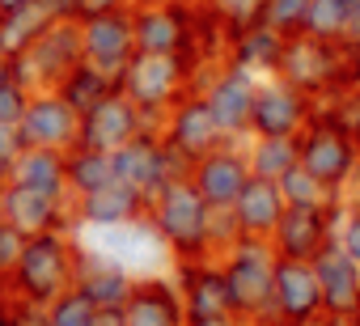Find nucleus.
I'll return each instance as SVG.
<instances>
[{
	"label": "nucleus",
	"mask_w": 360,
	"mask_h": 326,
	"mask_svg": "<svg viewBox=\"0 0 360 326\" xmlns=\"http://www.w3.org/2000/svg\"><path fill=\"white\" fill-rule=\"evenodd\" d=\"M297 161L335 200L347 195V187L356 178V166H360V136L352 131L339 102H318L314 106L305 131L297 136Z\"/></svg>",
	"instance_id": "obj_1"
},
{
	"label": "nucleus",
	"mask_w": 360,
	"mask_h": 326,
	"mask_svg": "<svg viewBox=\"0 0 360 326\" xmlns=\"http://www.w3.org/2000/svg\"><path fill=\"white\" fill-rule=\"evenodd\" d=\"M144 216L157 229V237L165 242V250L174 254V263L212 259V208L204 204V195L191 187L187 174L169 178L148 200Z\"/></svg>",
	"instance_id": "obj_2"
},
{
	"label": "nucleus",
	"mask_w": 360,
	"mask_h": 326,
	"mask_svg": "<svg viewBox=\"0 0 360 326\" xmlns=\"http://www.w3.org/2000/svg\"><path fill=\"white\" fill-rule=\"evenodd\" d=\"M77 254H81V242L72 233H64V229L26 237L22 259H18L13 280H9V296H18L26 305H51L60 292L72 288Z\"/></svg>",
	"instance_id": "obj_3"
},
{
	"label": "nucleus",
	"mask_w": 360,
	"mask_h": 326,
	"mask_svg": "<svg viewBox=\"0 0 360 326\" xmlns=\"http://www.w3.org/2000/svg\"><path fill=\"white\" fill-rule=\"evenodd\" d=\"M217 263L225 271L238 322L276 318V263H280V254L267 237H238Z\"/></svg>",
	"instance_id": "obj_4"
},
{
	"label": "nucleus",
	"mask_w": 360,
	"mask_h": 326,
	"mask_svg": "<svg viewBox=\"0 0 360 326\" xmlns=\"http://www.w3.org/2000/svg\"><path fill=\"white\" fill-rule=\"evenodd\" d=\"M119 93L136 102V110L148 119V127L161 131V119L169 106L191 93V60L165 56V51H136L119 72Z\"/></svg>",
	"instance_id": "obj_5"
},
{
	"label": "nucleus",
	"mask_w": 360,
	"mask_h": 326,
	"mask_svg": "<svg viewBox=\"0 0 360 326\" xmlns=\"http://www.w3.org/2000/svg\"><path fill=\"white\" fill-rule=\"evenodd\" d=\"M292 89L309 93L314 102H343L352 81H347V43H322L314 34H292L284 43L280 72Z\"/></svg>",
	"instance_id": "obj_6"
},
{
	"label": "nucleus",
	"mask_w": 360,
	"mask_h": 326,
	"mask_svg": "<svg viewBox=\"0 0 360 326\" xmlns=\"http://www.w3.org/2000/svg\"><path fill=\"white\" fill-rule=\"evenodd\" d=\"M77 64H81V26L77 18H60L22 56H13V77L30 93H43V89H60Z\"/></svg>",
	"instance_id": "obj_7"
},
{
	"label": "nucleus",
	"mask_w": 360,
	"mask_h": 326,
	"mask_svg": "<svg viewBox=\"0 0 360 326\" xmlns=\"http://www.w3.org/2000/svg\"><path fill=\"white\" fill-rule=\"evenodd\" d=\"M110 161H115V178L127 183L131 191H140L144 200H153L169 178L187 174V166L169 152V144H165L161 131H153V127H144V131L131 136L123 148H115Z\"/></svg>",
	"instance_id": "obj_8"
},
{
	"label": "nucleus",
	"mask_w": 360,
	"mask_h": 326,
	"mask_svg": "<svg viewBox=\"0 0 360 326\" xmlns=\"http://www.w3.org/2000/svg\"><path fill=\"white\" fill-rule=\"evenodd\" d=\"M195 26H200L195 0H169V5H131L136 51L187 56L191 43H195Z\"/></svg>",
	"instance_id": "obj_9"
},
{
	"label": "nucleus",
	"mask_w": 360,
	"mask_h": 326,
	"mask_svg": "<svg viewBox=\"0 0 360 326\" xmlns=\"http://www.w3.org/2000/svg\"><path fill=\"white\" fill-rule=\"evenodd\" d=\"M161 140H165L169 152L191 170L200 157H208L212 148H221L229 136H225L221 123L212 119L204 93H183V98L169 106V115L161 119Z\"/></svg>",
	"instance_id": "obj_10"
},
{
	"label": "nucleus",
	"mask_w": 360,
	"mask_h": 326,
	"mask_svg": "<svg viewBox=\"0 0 360 326\" xmlns=\"http://www.w3.org/2000/svg\"><path fill=\"white\" fill-rule=\"evenodd\" d=\"M178 292H183L187 326H225L238 322L229 284L217 259H195V263H178Z\"/></svg>",
	"instance_id": "obj_11"
},
{
	"label": "nucleus",
	"mask_w": 360,
	"mask_h": 326,
	"mask_svg": "<svg viewBox=\"0 0 360 326\" xmlns=\"http://www.w3.org/2000/svg\"><path fill=\"white\" fill-rule=\"evenodd\" d=\"M77 26H81V60H85V64H94L98 72L115 77V85H119V72H123V64L136 56L131 9L81 13V18H77Z\"/></svg>",
	"instance_id": "obj_12"
},
{
	"label": "nucleus",
	"mask_w": 360,
	"mask_h": 326,
	"mask_svg": "<svg viewBox=\"0 0 360 326\" xmlns=\"http://www.w3.org/2000/svg\"><path fill=\"white\" fill-rule=\"evenodd\" d=\"M259 81H263V77H255V72H246V68H238V64L225 60V64L208 77V85L200 89L204 102H208V110H212V119L221 123V131H225L229 140H246V136H250V110H255Z\"/></svg>",
	"instance_id": "obj_13"
},
{
	"label": "nucleus",
	"mask_w": 360,
	"mask_h": 326,
	"mask_svg": "<svg viewBox=\"0 0 360 326\" xmlns=\"http://www.w3.org/2000/svg\"><path fill=\"white\" fill-rule=\"evenodd\" d=\"M314 106L318 102L292 89L284 77H263L255 93V110H250V136H301Z\"/></svg>",
	"instance_id": "obj_14"
},
{
	"label": "nucleus",
	"mask_w": 360,
	"mask_h": 326,
	"mask_svg": "<svg viewBox=\"0 0 360 326\" xmlns=\"http://www.w3.org/2000/svg\"><path fill=\"white\" fill-rule=\"evenodd\" d=\"M191 187L204 195V204L212 212H225L233 208V200L242 195V187L250 183V161H246V148H238V140H225L221 148H212L208 157H200L195 166L187 170Z\"/></svg>",
	"instance_id": "obj_15"
},
{
	"label": "nucleus",
	"mask_w": 360,
	"mask_h": 326,
	"mask_svg": "<svg viewBox=\"0 0 360 326\" xmlns=\"http://www.w3.org/2000/svg\"><path fill=\"white\" fill-rule=\"evenodd\" d=\"M335 204H288L276 233H271V246L280 259H301L309 263L330 237H335Z\"/></svg>",
	"instance_id": "obj_16"
},
{
	"label": "nucleus",
	"mask_w": 360,
	"mask_h": 326,
	"mask_svg": "<svg viewBox=\"0 0 360 326\" xmlns=\"http://www.w3.org/2000/svg\"><path fill=\"white\" fill-rule=\"evenodd\" d=\"M18 136L26 148H60L68 152L81 136V115L56 93V89H43V93H30V106L18 123Z\"/></svg>",
	"instance_id": "obj_17"
},
{
	"label": "nucleus",
	"mask_w": 360,
	"mask_h": 326,
	"mask_svg": "<svg viewBox=\"0 0 360 326\" xmlns=\"http://www.w3.org/2000/svg\"><path fill=\"white\" fill-rule=\"evenodd\" d=\"M144 127H148V119L136 110V102L115 89V93H106L94 110L81 115V136H77V144L98 148V152H115V148H123L131 136H140ZM153 131H157V127H153Z\"/></svg>",
	"instance_id": "obj_18"
},
{
	"label": "nucleus",
	"mask_w": 360,
	"mask_h": 326,
	"mask_svg": "<svg viewBox=\"0 0 360 326\" xmlns=\"http://www.w3.org/2000/svg\"><path fill=\"white\" fill-rule=\"evenodd\" d=\"M314 275L322 288V313L326 318H352L360 305V263L330 237L314 259Z\"/></svg>",
	"instance_id": "obj_19"
},
{
	"label": "nucleus",
	"mask_w": 360,
	"mask_h": 326,
	"mask_svg": "<svg viewBox=\"0 0 360 326\" xmlns=\"http://www.w3.org/2000/svg\"><path fill=\"white\" fill-rule=\"evenodd\" d=\"M0 221L13 225L22 237H39V233H51V229H68L72 225V200H56V195L30 191L22 183H5Z\"/></svg>",
	"instance_id": "obj_20"
},
{
	"label": "nucleus",
	"mask_w": 360,
	"mask_h": 326,
	"mask_svg": "<svg viewBox=\"0 0 360 326\" xmlns=\"http://www.w3.org/2000/svg\"><path fill=\"white\" fill-rule=\"evenodd\" d=\"M276 318L288 326H309L322 318V288L314 263L280 259L276 263Z\"/></svg>",
	"instance_id": "obj_21"
},
{
	"label": "nucleus",
	"mask_w": 360,
	"mask_h": 326,
	"mask_svg": "<svg viewBox=\"0 0 360 326\" xmlns=\"http://www.w3.org/2000/svg\"><path fill=\"white\" fill-rule=\"evenodd\" d=\"M123 322L127 326H187L178 284L165 275H136V284L123 301Z\"/></svg>",
	"instance_id": "obj_22"
},
{
	"label": "nucleus",
	"mask_w": 360,
	"mask_h": 326,
	"mask_svg": "<svg viewBox=\"0 0 360 326\" xmlns=\"http://www.w3.org/2000/svg\"><path fill=\"white\" fill-rule=\"evenodd\" d=\"M148 208V200L140 191H131L127 183H106L89 195H77L72 200V225L81 229H115V225H131L140 221Z\"/></svg>",
	"instance_id": "obj_23"
},
{
	"label": "nucleus",
	"mask_w": 360,
	"mask_h": 326,
	"mask_svg": "<svg viewBox=\"0 0 360 326\" xmlns=\"http://www.w3.org/2000/svg\"><path fill=\"white\" fill-rule=\"evenodd\" d=\"M131 284H136V275H131L127 267H119L115 259H106V254H98V250H89V246H81L72 288H81L98 309H123V301H127Z\"/></svg>",
	"instance_id": "obj_24"
},
{
	"label": "nucleus",
	"mask_w": 360,
	"mask_h": 326,
	"mask_svg": "<svg viewBox=\"0 0 360 326\" xmlns=\"http://www.w3.org/2000/svg\"><path fill=\"white\" fill-rule=\"evenodd\" d=\"M284 191H280V183H271V178H259V174H250V183L242 187V195L233 200V221H238V233L242 237H267L271 242V233H276V225H280V216H284Z\"/></svg>",
	"instance_id": "obj_25"
},
{
	"label": "nucleus",
	"mask_w": 360,
	"mask_h": 326,
	"mask_svg": "<svg viewBox=\"0 0 360 326\" xmlns=\"http://www.w3.org/2000/svg\"><path fill=\"white\" fill-rule=\"evenodd\" d=\"M284 43L288 39L280 30H271L267 22H255V26H246L242 34H233L225 43V60L246 68V72H255V77H276L280 60H284Z\"/></svg>",
	"instance_id": "obj_26"
},
{
	"label": "nucleus",
	"mask_w": 360,
	"mask_h": 326,
	"mask_svg": "<svg viewBox=\"0 0 360 326\" xmlns=\"http://www.w3.org/2000/svg\"><path fill=\"white\" fill-rule=\"evenodd\" d=\"M9 183H22L30 191L56 195V200H72L68 195V166H64V152L60 148H22Z\"/></svg>",
	"instance_id": "obj_27"
},
{
	"label": "nucleus",
	"mask_w": 360,
	"mask_h": 326,
	"mask_svg": "<svg viewBox=\"0 0 360 326\" xmlns=\"http://www.w3.org/2000/svg\"><path fill=\"white\" fill-rule=\"evenodd\" d=\"M51 22H60L43 0H26V5H18V9H9V13H0V51H5L9 60L13 56H22Z\"/></svg>",
	"instance_id": "obj_28"
},
{
	"label": "nucleus",
	"mask_w": 360,
	"mask_h": 326,
	"mask_svg": "<svg viewBox=\"0 0 360 326\" xmlns=\"http://www.w3.org/2000/svg\"><path fill=\"white\" fill-rule=\"evenodd\" d=\"M64 166H68V195H89L106 183H115V161L110 152H98V148H85V144H72L64 152Z\"/></svg>",
	"instance_id": "obj_29"
},
{
	"label": "nucleus",
	"mask_w": 360,
	"mask_h": 326,
	"mask_svg": "<svg viewBox=\"0 0 360 326\" xmlns=\"http://www.w3.org/2000/svg\"><path fill=\"white\" fill-rule=\"evenodd\" d=\"M246 161H250V174L280 183L297 166V136H250Z\"/></svg>",
	"instance_id": "obj_30"
},
{
	"label": "nucleus",
	"mask_w": 360,
	"mask_h": 326,
	"mask_svg": "<svg viewBox=\"0 0 360 326\" xmlns=\"http://www.w3.org/2000/svg\"><path fill=\"white\" fill-rule=\"evenodd\" d=\"M115 89H119V85H115V77H106V72H98L94 64H85V60H81V64L64 77V85H60L56 93H60L77 115H85V110H94V106H98L106 93H115Z\"/></svg>",
	"instance_id": "obj_31"
},
{
	"label": "nucleus",
	"mask_w": 360,
	"mask_h": 326,
	"mask_svg": "<svg viewBox=\"0 0 360 326\" xmlns=\"http://www.w3.org/2000/svg\"><path fill=\"white\" fill-rule=\"evenodd\" d=\"M322 43H347V0H309L305 30Z\"/></svg>",
	"instance_id": "obj_32"
},
{
	"label": "nucleus",
	"mask_w": 360,
	"mask_h": 326,
	"mask_svg": "<svg viewBox=\"0 0 360 326\" xmlns=\"http://www.w3.org/2000/svg\"><path fill=\"white\" fill-rule=\"evenodd\" d=\"M200 5H204V13L221 26L225 43H229L233 34H242L246 26L263 22V0H200Z\"/></svg>",
	"instance_id": "obj_33"
},
{
	"label": "nucleus",
	"mask_w": 360,
	"mask_h": 326,
	"mask_svg": "<svg viewBox=\"0 0 360 326\" xmlns=\"http://www.w3.org/2000/svg\"><path fill=\"white\" fill-rule=\"evenodd\" d=\"M43 313H47V326H89L94 313H98V305L81 288H68L51 305H43Z\"/></svg>",
	"instance_id": "obj_34"
},
{
	"label": "nucleus",
	"mask_w": 360,
	"mask_h": 326,
	"mask_svg": "<svg viewBox=\"0 0 360 326\" xmlns=\"http://www.w3.org/2000/svg\"><path fill=\"white\" fill-rule=\"evenodd\" d=\"M280 191H284V204H335V195H330L314 174L301 170V161L280 178Z\"/></svg>",
	"instance_id": "obj_35"
},
{
	"label": "nucleus",
	"mask_w": 360,
	"mask_h": 326,
	"mask_svg": "<svg viewBox=\"0 0 360 326\" xmlns=\"http://www.w3.org/2000/svg\"><path fill=\"white\" fill-rule=\"evenodd\" d=\"M305 9H309V0H263V22L280 30L284 39H292L305 30Z\"/></svg>",
	"instance_id": "obj_36"
},
{
	"label": "nucleus",
	"mask_w": 360,
	"mask_h": 326,
	"mask_svg": "<svg viewBox=\"0 0 360 326\" xmlns=\"http://www.w3.org/2000/svg\"><path fill=\"white\" fill-rule=\"evenodd\" d=\"M335 242L360 263V200H339V208H335Z\"/></svg>",
	"instance_id": "obj_37"
},
{
	"label": "nucleus",
	"mask_w": 360,
	"mask_h": 326,
	"mask_svg": "<svg viewBox=\"0 0 360 326\" xmlns=\"http://www.w3.org/2000/svg\"><path fill=\"white\" fill-rule=\"evenodd\" d=\"M26 106H30V89L18 77H9L5 85H0V127H18Z\"/></svg>",
	"instance_id": "obj_38"
},
{
	"label": "nucleus",
	"mask_w": 360,
	"mask_h": 326,
	"mask_svg": "<svg viewBox=\"0 0 360 326\" xmlns=\"http://www.w3.org/2000/svg\"><path fill=\"white\" fill-rule=\"evenodd\" d=\"M22 246H26V237L13 225L0 221V292H9V280H13V267L22 259Z\"/></svg>",
	"instance_id": "obj_39"
},
{
	"label": "nucleus",
	"mask_w": 360,
	"mask_h": 326,
	"mask_svg": "<svg viewBox=\"0 0 360 326\" xmlns=\"http://www.w3.org/2000/svg\"><path fill=\"white\" fill-rule=\"evenodd\" d=\"M22 136H18V127H0V178L9 183V174H13V166H18V157H22Z\"/></svg>",
	"instance_id": "obj_40"
},
{
	"label": "nucleus",
	"mask_w": 360,
	"mask_h": 326,
	"mask_svg": "<svg viewBox=\"0 0 360 326\" xmlns=\"http://www.w3.org/2000/svg\"><path fill=\"white\" fill-rule=\"evenodd\" d=\"M106 9H131V0H81V13H106Z\"/></svg>",
	"instance_id": "obj_41"
},
{
	"label": "nucleus",
	"mask_w": 360,
	"mask_h": 326,
	"mask_svg": "<svg viewBox=\"0 0 360 326\" xmlns=\"http://www.w3.org/2000/svg\"><path fill=\"white\" fill-rule=\"evenodd\" d=\"M43 5H47L56 18H77V13H81V0H43Z\"/></svg>",
	"instance_id": "obj_42"
},
{
	"label": "nucleus",
	"mask_w": 360,
	"mask_h": 326,
	"mask_svg": "<svg viewBox=\"0 0 360 326\" xmlns=\"http://www.w3.org/2000/svg\"><path fill=\"white\" fill-rule=\"evenodd\" d=\"M347 43H360V0H347Z\"/></svg>",
	"instance_id": "obj_43"
},
{
	"label": "nucleus",
	"mask_w": 360,
	"mask_h": 326,
	"mask_svg": "<svg viewBox=\"0 0 360 326\" xmlns=\"http://www.w3.org/2000/svg\"><path fill=\"white\" fill-rule=\"evenodd\" d=\"M89 326H127V322H123V309H98Z\"/></svg>",
	"instance_id": "obj_44"
},
{
	"label": "nucleus",
	"mask_w": 360,
	"mask_h": 326,
	"mask_svg": "<svg viewBox=\"0 0 360 326\" xmlns=\"http://www.w3.org/2000/svg\"><path fill=\"white\" fill-rule=\"evenodd\" d=\"M9 77H13V60H9V56H5V51H0V85H5V81H9Z\"/></svg>",
	"instance_id": "obj_45"
},
{
	"label": "nucleus",
	"mask_w": 360,
	"mask_h": 326,
	"mask_svg": "<svg viewBox=\"0 0 360 326\" xmlns=\"http://www.w3.org/2000/svg\"><path fill=\"white\" fill-rule=\"evenodd\" d=\"M343 200H360V166H356V178H352V187H347Z\"/></svg>",
	"instance_id": "obj_46"
},
{
	"label": "nucleus",
	"mask_w": 360,
	"mask_h": 326,
	"mask_svg": "<svg viewBox=\"0 0 360 326\" xmlns=\"http://www.w3.org/2000/svg\"><path fill=\"white\" fill-rule=\"evenodd\" d=\"M18 5H26V0H0V13H9V9H18Z\"/></svg>",
	"instance_id": "obj_47"
},
{
	"label": "nucleus",
	"mask_w": 360,
	"mask_h": 326,
	"mask_svg": "<svg viewBox=\"0 0 360 326\" xmlns=\"http://www.w3.org/2000/svg\"><path fill=\"white\" fill-rule=\"evenodd\" d=\"M255 326H288V322H280V318H263V322H255Z\"/></svg>",
	"instance_id": "obj_48"
},
{
	"label": "nucleus",
	"mask_w": 360,
	"mask_h": 326,
	"mask_svg": "<svg viewBox=\"0 0 360 326\" xmlns=\"http://www.w3.org/2000/svg\"><path fill=\"white\" fill-rule=\"evenodd\" d=\"M131 5H169V0H131Z\"/></svg>",
	"instance_id": "obj_49"
},
{
	"label": "nucleus",
	"mask_w": 360,
	"mask_h": 326,
	"mask_svg": "<svg viewBox=\"0 0 360 326\" xmlns=\"http://www.w3.org/2000/svg\"><path fill=\"white\" fill-rule=\"evenodd\" d=\"M0 204H5V178H0Z\"/></svg>",
	"instance_id": "obj_50"
},
{
	"label": "nucleus",
	"mask_w": 360,
	"mask_h": 326,
	"mask_svg": "<svg viewBox=\"0 0 360 326\" xmlns=\"http://www.w3.org/2000/svg\"><path fill=\"white\" fill-rule=\"evenodd\" d=\"M352 47H360V43H352Z\"/></svg>",
	"instance_id": "obj_51"
}]
</instances>
